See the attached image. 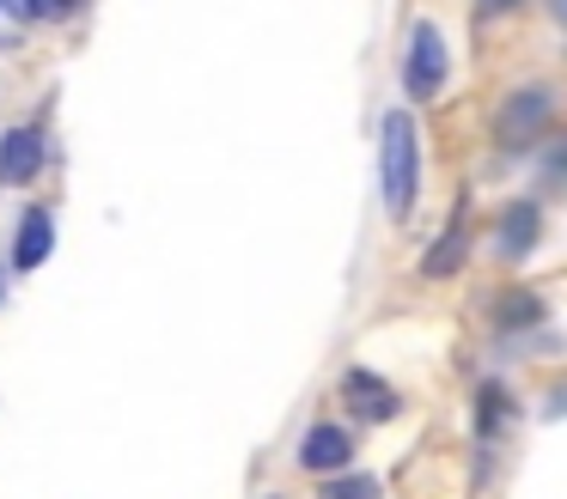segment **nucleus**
I'll use <instances>...</instances> for the list:
<instances>
[{"label":"nucleus","instance_id":"f257e3e1","mask_svg":"<svg viewBox=\"0 0 567 499\" xmlns=\"http://www.w3.org/2000/svg\"><path fill=\"white\" fill-rule=\"evenodd\" d=\"M555 128H561V92H555L549 80H518L513 92L494 97L488 141L501 158H530Z\"/></svg>","mask_w":567,"mask_h":499},{"label":"nucleus","instance_id":"f03ea898","mask_svg":"<svg viewBox=\"0 0 567 499\" xmlns=\"http://www.w3.org/2000/svg\"><path fill=\"white\" fill-rule=\"evenodd\" d=\"M379 195L396 226L421 201V128L409 110H384V122H379Z\"/></svg>","mask_w":567,"mask_h":499},{"label":"nucleus","instance_id":"7ed1b4c3","mask_svg":"<svg viewBox=\"0 0 567 499\" xmlns=\"http://www.w3.org/2000/svg\"><path fill=\"white\" fill-rule=\"evenodd\" d=\"M525 396H518L513 384H506L501 372H488V377H476L470 384V445H482V450H506V438L525 426Z\"/></svg>","mask_w":567,"mask_h":499},{"label":"nucleus","instance_id":"20e7f679","mask_svg":"<svg viewBox=\"0 0 567 499\" xmlns=\"http://www.w3.org/2000/svg\"><path fill=\"white\" fill-rule=\"evenodd\" d=\"M549 323H555L549 292L525 287V280H513V287H501L488 299V329H494V347H501V353H518L530 335H543Z\"/></svg>","mask_w":567,"mask_h":499},{"label":"nucleus","instance_id":"39448f33","mask_svg":"<svg viewBox=\"0 0 567 499\" xmlns=\"http://www.w3.org/2000/svg\"><path fill=\"white\" fill-rule=\"evenodd\" d=\"M452 80V49H445V31L433 19L409 24V43H403V97L409 104H433Z\"/></svg>","mask_w":567,"mask_h":499},{"label":"nucleus","instance_id":"423d86ee","mask_svg":"<svg viewBox=\"0 0 567 499\" xmlns=\"http://www.w3.org/2000/svg\"><path fill=\"white\" fill-rule=\"evenodd\" d=\"M543 231H549V214H543V195H513V201L494 207V231H488V256L501 268H518L543 250Z\"/></svg>","mask_w":567,"mask_h":499},{"label":"nucleus","instance_id":"0eeeda50","mask_svg":"<svg viewBox=\"0 0 567 499\" xmlns=\"http://www.w3.org/2000/svg\"><path fill=\"white\" fill-rule=\"evenodd\" d=\"M470 250H476V207H470V195H457L440 238L421 250V280H457L470 268Z\"/></svg>","mask_w":567,"mask_h":499},{"label":"nucleus","instance_id":"6e6552de","mask_svg":"<svg viewBox=\"0 0 567 499\" xmlns=\"http://www.w3.org/2000/svg\"><path fill=\"white\" fill-rule=\"evenodd\" d=\"M342 408L354 414L360 426H391L409 402H403V389H396L384 372H372V365H348L342 372Z\"/></svg>","mask_w":567,"mask_h":499},{"label":"nucleus","instance_id":"1a4fd4ad","mask_svg":"<svg viewBox=\"0 0 567 499\" xmlns=\"http://www.w3.org/2000/svg\"><path fill=\"white\" fill-rule=\"evenodd\" d=\"M354 457H360V445H354V433H348L342 420H311L306 426V438H299V469L306 475H342V469H354Z\"/></svg>","mask_w":567,"mask_h":499},{"label":"nucleus","instance_id":"9d476101","mask_svg":"<svg viewBox=\"0 0 567 499\" xmlns=\"http://www.w3.org/2000/svg\"><path fill=\"white\" fill-rule=\"evenodd\" d=\"M38 170H43V128L0 134V183H31Z\"/></svg>","mask_w":567,"mask_h":499},{"label":"nucleus","instance_id":"9b49d317","mask_svg":"<svg viewBox=\"0 0 567 499\" xmlns=\"http://www.w3.org/2000/svg\"><path fill=\"white\" fill-rule=\"evenodd\" d=\"M530 158H537V165H530V183H537V195H567V128H555Z\"/></svg>","mask_w":567,"mask_h":499},{"label":"nucleus","instance_id":"f8f14e48","mask_svg":"<svg viewBox=\"0 0 567 499\" xmlns=\"http://www.w3.org/2000/svg\"><path fill=\"white\" fill-rule=\"evenodd\" d=\"M50 243H55V219H50V207H31L25 226H19V243H13V268H38L43 256H50Z\"/></svg>","mask_w":567,"mask_h":499},{"label":"nucleus","instance_id":"ddd939ff","mask_svg":"<svg viewBox=\"0 0 567 499\" xmlns=\"http://www.w3.org/2000/svg\"><path fill=\"white\" fill-rule=\"evenodd\" d=\"M318 499H384V481L367 469H342V475H323Z\"/></svg>","mask_w":567,"mask_h":499},{"label":"nucleus","instance_id":"4468645a","mask_svg":"<svg viewBox=\"0 0 567 499\" xmlns=\"http://www.w3.org/2000/svg\"><path fill=\"white\" fill-rule=\"evenodd\" d=\"M501 457H506V450H482V445H470V493H488V487L501 481Z\"/></svg>","mask_w":567,"mask_h":499},{"label":"nucleus","instance_id":"2eb2a0df","mask_svg":"<svg viewBox=\"0 0 567 499\" xmlns=\"http://www.w3.org/2000/svg\"><path fill=\"white\" fill-rule=\"evenodd\" d=\"M537 420H543V426L567 420V377H555V384L543 389V402H537Z\"/></svg>","mask_w":567,"mask_h":499},{"label":"nucleus","instance_id":"dca6fc26","mask_svg":"<svg viewBox=\"0 0 567 499\" xmlns=\"http://www.w3.org/2000/svg\"><path fill=\"white\" fill-rule=\"evenodd\" d=\"M518 7H525V0H470V19H476V24H501V19H513Z\"/></svg>","mask_w":567,"mask_h":499},{"label":"nucleus","instance_id":"f3484780","mask_svg":"<svg viewBox=\"0 0 567 499\" xmlns=\"http://www.w3.org/2000/svg\"><path fill=\"white\" fill-rule=\"evenodd\" d=\"M19 12H25V19H50L55 0H19Z\"/></svg>","mask_w":567,"mask_h":499},{"label":"nucleus","instance_id":"a211bd4d","mask_svg":"<svg viewBox=\"0 0 567 499\" xmlns=\"http://www.w3.org/2000/svg\"><path fill=\"white\" fill-rule=\"evenodd\" d=\"M543 7H549V19H555V24H561V31H567V0H543Z\"/></svg>","mask_w":567,"mask_h":499},{"label":"nucleus","instance_id":"6ab92c4d","mask_svg":"<svg viewBox=\"0 0 567 499\" xmlns=\"http://www.w3.org/2000/svg\"><path fill=\"white\" fill-rule=\"evenodd\" d=\"M0 7H7V0H0Z\"/></svg>","mask_w":567,"mask_h":499}]
</instances>
